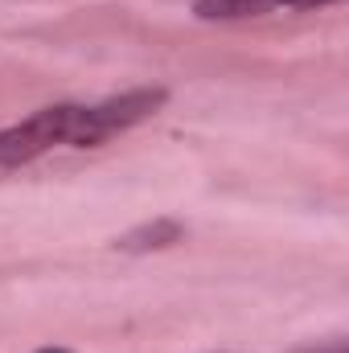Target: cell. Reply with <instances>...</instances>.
<instances>
[{"label": "cell", "instance_id": "obj_1", "mask_svg": "<svg viewBox=\"0 0 349 353\" xmlns=\"http://www.w3.org/2000/svg\"><path fill=\"white\" fill-rule=\"evenodd\" d=\"M165 103V90H132L107 103H62V107H46L12 128H0V173L4 169H21L54 148H90L103 144L136 123H144L148 115H157V107Z\"/></svg>", "mask_w": 349, "mask_h": 353}, {"label": "cell", "instance_id": "obj_2", "mask_svg": "<svg viewBox=\"0 0 349 353\" xmlns=\"http://www.w3.org/2000/svg\"><path fill=\"white\" fill-rule=\"evenodd\" d=\"M333 0H197L201 21H243V17H263L275 8H317Z\"/></svg>", "mask_w": 349, "mask_h": 353}, {"label": "cell", "instance_id": "obj_3", "mask_svg": "<svg viewBox=\"0 0 349 353\" xmlns=\"http://www.w3.org/2000/svg\"><path fill=\"white\" fill-rule=\"evenodd\" d=\"M41 353H66V350H41Z\"/></svg>", "mask_w": 349, "mask_h": 353}]
</instances>
